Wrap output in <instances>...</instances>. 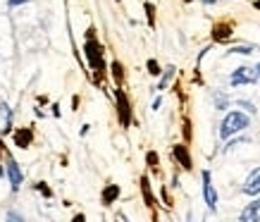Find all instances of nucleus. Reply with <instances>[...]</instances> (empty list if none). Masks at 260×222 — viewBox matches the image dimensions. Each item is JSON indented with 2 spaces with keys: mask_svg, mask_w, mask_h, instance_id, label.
<instances>
[{
  "mask_svg": "<svg viewBox=\"0 0 260 222\" xmlns=\"http://www.w3.org/2000/svg\"><path fill=\"white\" fill-rule=\"evenodd\" d=\"M172 158L181 165V170H186V172L193 170V158H191V151H189V146H186V141L174 143L172 146Z\"/></svg>",
  "mask_w": 260,
  "mask_h": 222,
  "instance_id": "423d86ee",
  "label": "nucleus"
},
{
  "mask_svg": "<svg viewBox=\"0 0 260 222\" xmlns=\"http://www.w3.org/2000/svg\"><path fill=\"white\" fill-rule=\"evenodd\" d=\"M160 105H162V98H155V101H153V105H150V108H153V110H160Z\"/></svg>",
  "mask_w": 260,
  "mask_h": 222,
  "instance_id": "bb28decb",
  "label": "nucleus"
},
{
  "mask_svg": "<svg viewBox=\"0 0 260 222\" xmlns=\"http://www.w3.org/2000/svg\"><path fill=\"white\" fill-rule=\"evenodd\" d=\"M5 172H8V177H10V186H12V191L22 189L24 175H22V170H19V165H17V160L10 158V155H8V167H5Z\"/></svg>",
  "mask_w": 260,
  "mask_h": 222,
  "instance_id": "1a4fd4ad",
  "label": "nucleus"
},
{
  "mask_svg": "<svg viewBox=\"0 0 260 222\" xmlns=\"http://www.w3.org/2000/svg\"><path fill=\"white\" fill-rule=\"evenodd\" d=\"M251 127V117L241 110H232L220 124V139H232Z\"/></svg>",
  "mask_w": 260,
  "mask_h": 222,
  "instance_id": "f03ea898",
  "label": "nucleus"
},
{
  "mask_svg": "<svg viewBox=\"0 0 260 222\" xmlns=\"http://www.w3.org/2000/svg\"><path fill=\"white\" fill-rule=\"evenodd\" d=\"M253 8H255V10H260V0H255V3H253Z\"/></svg>",
  "mask_w": 260,
  "mask_h": 222,
  "instance_id": "c756f323",
  "label": "nucleus"
},
{
  "mask_svg": "<svg viewBox=\"0 0 260 222\" xmlns=\"http://www.w3.org/2000/svg\"><path fill=\"white\" fill-rule=\"evenodd\" d=\"M84 55H86L88 70L93 72V84L101 86L103 79H105V72H108V65H105V48L98 39H95V26H88L86 29V41H84Z\"/></svg>",
  "mask_w": 260,
  "mask_h": 222,
  "instance_id": "f257e3e1",
  "label": "nucleus"
},
{
  "mask_svg": "<svg viewBox=\"0 0 260 222\" xmlns=\"http://www.w3.org/2000/svg\"><path fill=\"white\" fill-rule=\"evenodd\" d=\"M36 191H41V194H43L46 199H53V191L46 186V182H39V184H36Z\"/></svg>",
  "mask_w": 260,
  "mask_h": 222,
  "instance_id": "4be33fe9",
  "label": "nucleus"
},
{
  "mask_svg": "<svg viewBox=\"0 0 260 222\" xmlns=\"http://www.w3.org/2000/svg\"><path fill=\"white\" fill-rule=\"evenodd\" d=\"M184 3H193V0H184Z\"/></svg>",
  "mask_w": 260,
  "mask_h": 222,
  "instance_id": "2f4dec72",
  "label": "nucleus"
},
{
  "mask_svg": "<svg viewBox=\"0 0 260 222\" xmlns=\"http://www.w3.org/2000/svg\"><path fill=\"white\" fill-rule=\"evenodd\" d=\"M146 70H148L150 77H160V74H162V70H160V62H158V60H153V57H150L148 62H146Z\"/></svg>",
  "mask_w": 260,
  "mask_h": 222,
  "instance_id": "6ab92c4d",
  "label": "nucleus"
},
{
  "mask_svg": "<svg viewBox=\"0 0 260 222\" xmlns=\"http://www.w3.org/2000/svg\"><path fill=\"white\" fill-rule=\"evenodd\" d=\"M255 72H258V77H260V62H258V65H255Z\"/></svg>",
  "mask_w": 260,
  "mask_h": 222,
  "instance_id": "7c9ffc66",
  "label": "nucleus"
},
{
  "mask_svg": "<svg viewBox=\"0 0 260 222\" xmlns=\"http://www.w3.org/2000/svg\"><path fill=\"white\" fill-rule=\"evenodd\" d=\"M160 196H162V201H165V206H167V208H172V199H170V194H167L165 186L160 189Z\"/></svg>",
  "mask_w": 260,
  "mask_h": 222,
  "instance_id": "b1692460",
  "label": "nucleus"
},
{
  "mask_svg": "<svg viewBox=\"0 0 260 222\" xmlns=\"http://www.w3.org/2000/svg\"><path fill=\"white\" fill-rule=\"evenodd\" d=\"M146 165H148L150 172H160V155L155 151L146 153Z\"/></svg>",
  "mask_w": 260,
  "mask_h": 222,
  "instance_id": "dca6fc26",
  "label": "nucleus"
},
{
  "mask_svg": "<svg viewBox=\"0 0 260 222\" xmlns=\"http://www.w3.org/2000/svg\"><path fill=\"white\" fill-rule=\"evenodd\" d=\"M241 191H244L246 196H260V165L253 167L251 172H248V177H246Z\"/></svg>",
  "mask_w": 260,
  "mask_h": 222,
  "instance_id": "6e6552de",
  "label": "nucleus"
},
{
  "mask_svg": "<svg viewBox=\"0 0 260 222\" xmlns=\"http://www.w3.org/2000/svg\"><path fill=\"white\" fill-rule=\"evenodd\" d=\"M234 34V24L232 22H217L213 24V41L215 43H224V41L232 39Z\"/></svg>",
  "mask_w": 260,
  "mask_h": 222,
  "instance_id": "9b49d317",
  "label": "nucleus"
},
{
  "mask_svg": "<svg viewBox=\"0 0 260 222\" xmlns=\"http://www.w3.org/2000/svg\"><path fill=\"white\" fill-rule=\"evenodd\" d=\"M237 105H241L244 110H248V112H251V115H255V105H253L251 101H237Z\"/></svg>",
  "mask_w": 260,
  "mask_h": 222,
  "instance_id": "5701e85b",
  "label": "nucleus"
},
{
  "mask_svg": "<svg viewBox=\"0 0 260 222\" xmlns=\"http://www.w3.org/2000/svg\"><path fill=\"white\" fill-rule=\"evenodd\" d=\"M181 134H184V141L189 143L191 141V119L184 117V122H181Z\"/></svg>",
  "mask_w": 260,
  "mask_h": 222,
  "instance_id": "412c9836",
  "label": "nucleus"
},
{
  "mask_svg": "<svg viewBox=\"0 0 260 222\" xmlns=\"http://www.w3.org/2000/svg\"><path fill=\"white\" fill-rule=\"evenodd\" d=\"M241 222H260V196H253V201L239 213Z\"/></svg>",
  "mask_w": 260,
  "mask_h": 222,
  "instance_id": "9d476101",
  "label": "nucleus"
},
{
  "mask_svg": "<svg viewBox=\"0 0 260 222\" xmlns=\"http://www.w3.org/2000/svg\"><path fill=\"white\" fill-rule=\"evenodd\" d=\"M201 3H203V5H215L217 0H201Z\"/></svg>",
  "mask_w": 260,
  "mask_h": 222,
  "instance_id": "cd10ccee",
  "label": "nucleus"
},
{
  "mask_svg": "<svg viewBox=\"0 0 260 222\" xmlns=\"http://www.w3.org/2000/svg\"><path fill=\"white\" fill-rule=\"evenodd\" d=\"M110 77L115 81V86H124V65L119 60H112L110 62Z\"/></svg>",
  "mask_w": 260,
  "mask_h": 222,
  "instance_id": "4468645a",
  "label": "nucleus"
},
{
  "mask_svg": "<svg viewBox=\"0 0 260 222\" xmlns=\"http://www.w3.org/2000/svg\"><path fill=\"white\" fill-rule=\"evenodd\" d=\"M213 101H215V108H217V110H227V108H229V98L222 93V91L213 93Z\"/></svg>",
  "mask_w": 260,
  "mask_h": 222,
  "instance_id": "a211bd4d",
  "label": "nucleus"
},
{
  "mask_svg": "<svg viewBox=\"0 0 260 222\" xmlns=\"http://www.w3.org/2000/svg\"><path fill=\"white\" fill-rule=\"evenodd\" d=\"M24 3H29V0H8V8H19Z\"/></svg>",
  "mask_w": 260,
  "mask_h": 222,
  "instance_id": "393cba45",
  "label": "nucleus"
},
{
  "mask_svg": "<svg viewBox=\"0 0 260 222\" xmlns=\"http://www.w3.org/2000/svg\"><path fill=\"white\" fill-rule=\"evenodd\" d=\"M201 179H203V199H205V206H208V210L210 213H215L217 210V189H215L213 184V175H210V170H203L201 172Z\"/></svg>",
  "mask_w": 260,
  "mask_h": 222,
  "instance_id": "39448f33",
  "label": "nucleus"
},
{
  "mask_svg": "<svg viewBox=\"0 0 260 222\" xmlns=\"http://www.w3.org/2000/svg\"><path fill=\"white\" fill-rule=\"evenodd\" d=\"M255 81H260L255 67H246V65L237 67V70L232 72V77H229L232 86H248V84H255Z\"/></svg>",
  "mask_w": 260,
  "mask_h": 222,
  "instance_id": "20e7f679",
  "label": "nucleus"
},
{
  "mask_svg": "<svg viewBox=\"0 0 260 222\" xmlns=\"http://www.w3.org/2000/svg\"><path fill=\"white\" fill-rule=\"evenodd\" d=\"M174 70H177V67H174V65H167L165 70H162V74H160V81H158V91H165L167 88V84H170V81H172V77H174Z\"/></svg>",
  "mask_w": 260,
  "mask_h": 222,
  "instance_id": "2eb2a0df",
  "label": "nucleus"
},
{
  "mask_svg": "<svg viewBox=\"0 0 260 222\" xmlns=\"http://www.w3.org/2000/svg\"><path fill=\"white\" fill-rule=\"evenodd\" d=\"M5 217H8V220H24V215H19V213H12V210H10V213L5 215Z\"/></svg>",
  "mask_w": 260,
  "mask_h": 222,
  "instance_id": "a878e982",
  "label": "nucleus"
},
{
  "mask_svg": "<svg viewBox=\"0 0 260 222\" xmlns=\"http://www.w3.org/2000/svg\"><path fill=\"white\" fill-rule=\"evenodd\" d=\"M119 196H122L119 184H108V186L101 191V203H103V206H112V203H115Z\"/></svg>",
  "mask_w": 260,
  "mask_h": 222,
  "instance_id": "f8f14e48",
  "label": "nucleus"
},
{
  "mask_svg": "<svg viewBox=\"0 0 260 222\" xmlns=\"http://www.w3.org/2000/svg\"><path fill=\"white\" fill-rule=\"evenodd\" d=\"M34 143V132L29 127H22L15 132V146L17 148H29Z\"/></svg>",
  "mask_w": 260,
  "mask_h": 222,
  "instance_id": "ddd939ff",
  "label": "nucleus"
},
{
  "mask_svg": "<svg viewBox=\"0 0 260 222\" xmlns=\"http://www.w3.org/2000/svg\"><path fill=\"white\" fill-rule=\"evenodd\" d=\"M3 146H5V143H3V139H0V160H3V151H5Z\"/></svg>",
  "mask_w": 260,
  "mask_h": 222,
  "instance_id": "c85d7f7f",
  "label": "nucleus"
},
{
  "mask_svg": "<svg viewBox=\"0 0 260 222\" xmlns=\"http://www.w3.org/2000/svg\"><path fill=\"white\" fill-rule=\"evenodd\" d=\"M251 53H253L251 46H234L229 50V55H251Z\"/></svg>",
  "mask_w": 260,
  "mask_h": 222,
  "instance_id": "aec40b11",
  "label": "nucleus"
},
{
  "mask_svg": "<svg viewBox=\"0 0 260 222\" xmlns=\"http://www.w3.org/2000/svg\"><path fill=\"white\" fill-rule=\"evenodd\" d=\"M143 10H146V19H148V26L153 29V26H155V5H153L150 0H146V3H143Z\"/></svg>",
  "mask_w": 260,
  "mask_h": 222,
  "instance_id": "f3484780",
  "label": "nucleus"
},
{
  "mask_svg": "<svg viewBox=\"0 0 260 222\" xmlns=\"http://www.w3.org/2000/svg\"><path fill=\"white\" fill-rule=\"evenodd\" d=\"M139 186H141V196H143V203H146V208L148 210H153L155 213V194H153V189H150V177L148 175H141V179H139ZM158 215H153V220H155Z\"/></svg>",
  "mask_w": 260,
  "mask_h": 222,
  "instance_id": "0eeeda50",
  "label": "nucleus"
},
{
  "mask_svg": "<svg viewBox=\"0 0 260 222\" xmlns=\"http://www.w3.org/2000/svg\"><path fill=\"white\" fill-rule=\"evenodd\" d=\"M112 96H115V108H117V119L122 127H132V122H134V110H132V101H129V96H126V91L122 86H115V91H112Z\"/></svg>",
  "mask_w": 260,
  "mask_h": 222,
  "instance_id": "7ed1b4c3",
  "label": "nucleus"
}]
</instances>
